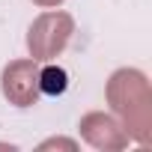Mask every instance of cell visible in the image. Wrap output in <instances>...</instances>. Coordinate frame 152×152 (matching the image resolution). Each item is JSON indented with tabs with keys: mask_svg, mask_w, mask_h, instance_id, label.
Wrapping results in <instances>:
<instances>
[{
	"mask_svg": "<svg viewBox=\"0 0 152 152\" xmlns=\"http://www.w3.org/2000/svg\"><path fill=\"white\" fill-rule=\"evenodd\" d=\"M0 90L15 107H33L42 96L39 90V63L30 60H12L0 75Z\"/></svg>",
	"mask_w": 152,
	"mask_h": 152,
	"instance_id": "3957f363",
	"label": "cell"
},
{
	"mask_svg": "<svg viewBox=\"0 0 152 152\" xmlns=\"http://www.w3.org/2000/svg\"><path fill=\"white\" fill-rule=\"evenodd\" d=\"M75 33V21L69 12H45L27 30V48L36 63H51L57 54L66 51Z\"/></svg>",
	"mask_w": 152,
	"mask_h": 152,
	"instance_id": "7a4b0ae2",
	"label": "cell"
},
{
	"mask_svg": "<svg viewBox=\"0 0 152 152\" xmlns=\"http://www.w3.org/2000/svg\"><path fill=\"white\" fill-rule=\"evenodd\" d=\"M36 6H45V9H54V6H60L63 0H33Z\"/></svg>",
	"mask_w": 152,
	"mask_h": 152,
	"instance_id": "8992f818",
	"label": "cell"
},
{
	"mask_svg": "<svg viewBox=\"0 0 152 152\" xmlns=\"http://www.w3.org/2000/svg\"><path fill=\"white\" fill-rule=\"evenodd\" d=\"M39 90L42 96H63L69 90V75L60 66H39Z\"/></svg>",
	"mask_w": 152,
	"mask_h": 152,
	"instance_id": "5b68a950",
	"label": "cell"
},
{
	"mask_svg": "<svg viewBox=\"0 0 152 152\" xmlns=\"http://www.w3.org/2000/svg\"><path fill=\"white\" fill-rule=\"evenodd\" d=\"M81 134H84V140L90 143V146H96V149H104V152H116V149H125L128 146V131H125V125H119L113 116H107V113H87L84 119H81Z\"/></svg>",
	"mask_w": 152,
	"mask_h": 152,
	"instance_id": "277c9868",
	"label": "cell"
},
{
	"mask_svg": "<svg viewBox=\"0 0 152 152\" xmlns=\"http://www.w3.org/2000/svg\"><path fill=\"white\" fill-rule=\"evenodd\" d=\"M107 102L110 107L122 116V125L128 137L149 143V128H152V93L137 69H119L107 81Z\"/></svg>",
	"mask_w": 152,
	"mask_h": 152,
	"instance_id": "6da1fadb",
	"label": "cell"
}]
</instances>
